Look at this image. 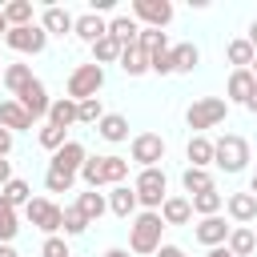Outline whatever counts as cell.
Wrapping results in <instances>:
<instances>
[{
	"instance_id": "obj_1",
	"label": "cell",
	"mask_w": 257,
	"mask_h": 257,
	"mask_svg": "<svg viewBox=\"0 0 257 257\" xmlns=\"http://www.w3.org/2000/svg\"><path fill=\"white\" fill-rule=\"evenodd\" d=\"M161 229H165V221H161V213H137L133 217V225H128V249L133 253H157L161 249Z\"/></svg>"
},
{
	"instance_id": "obj_2",
	"label": "cell",
	"mask_w": 257,
	"mask_h": 257,
	"mask_svg": "<svg viewBox=\"0 0 257 257\" xmlns=\"http://www.w3.org/2000/svg\"><path fill=\"white\" fill-rule=\"evenodd\" d=\"M245 161H249V145H245V137L225 133L221 141H213V165H217V169H225V173H241Z\"/></svg>"
},
{
	"instance_id": "obj_3",
	"label": "cell",
	"mask_w": 257,
	"mask_h": 257,
	"mask_svg": "<svg viewBox=\"0 0 257 257\" xmlns=\"http://www.w3.org/2000/svg\"><path fill=\"white\" fill-rule=\"evenodd\" d=\"M104 88V68L100 64H76L72 76H68V100H92L96 92Z\"/></svg>"
},
{
	"instance_id": "obj_4",
	"label": "cell",
	"mask_w": 257,
	"mask_h": 257,
	"mask_svg": "<svg viewBox=\"0 0 257 257\" xmlns=\"http://www.w3.org/2000/svg\"><path fill=\"white\" fill-rule=\"evenodd\" d=\"M137 201L149 209V213H161V205H165V197H169V181H165V173L161 169H141V177H137Z\"/></svg>"
},
{
	"instance_id": "obj_5",
	"label": "cell",
	"mask_w": 257,
	"mask_h": 257,
	"mask_svg": "<svg viewBox=\"0 0 257 257\" xmlns=\"http://www.w3.org/2000/svg\"><path fill=\"white\" fill-rule=\"evenodd\" d=\"M225 112H229V100H221V96H201V100H193L189 104V112H185V120H189V128H217L221 120H225Z\"/></svg>"
},
{
	"instance_id": "obj_6",
	"label": "cell",
	"mask_w": 257,
	"mask_h": 257,
	"mask_svg": "<svg viewBox=\"0 0 257 257\" xmlns=\"http://www.w3.org/2000/svg\"><path fill=\"white\" fill-rule=\"evenodd\" d=\"M24 217H28L40 233H48V237H56V233L64 229V209L52 205V201H44V197H32V201L24 205Z\"/></svg>"
},
{
	"instance_id": "obj_7",
	"label": "cell",
	"mask_w": 257,
	"mask_h": 257,
	"mask_svg": "<svg viewBox=\"0 0 257 257\" xmlns=\"http://www.w3.org/2000/svg\"><path fill=\"white\" fill-rule=\"evenodd\" d=\"M4 44L12 48V52H44V44H48V32L40 28V24H24V28H8V36H4Z\"/></svg>"
},
{
	"instance_id": "obj_8",
	"label": "cell",
	"mask_w": 257,
	"mask_h": 257,
	"mask_svg": "<svg viewBox=\"0 0 257 257\" xmlns=\"http://www.w3.org/2000/svg\"><path fill=\"white\" fill-rule=\"evenodd\" d=\"M133 161L141 169H157V161H165V137H157V133L133 137Z\"/></svg>"
},
{
	"instance_id": "obj_9",
	"label": "cell",
	"mask_w": 257,
	"mask_h": 257,
	"mask_svg": "<svg viewBox=\"0 0 257 257\" xmlns=\"http://www.w3.org/2000/svg\"><path fill=\"white\" fill-rule=\"evenodd\" d=\"M133 20H145L149 28H165L173 20V4L169 0H133Z\"/></svg>"
},
{
	"instance_id": "obj_10",
	"label": "cell",
	"mask_w": 257,
	"mask_h": 257,
	"mask_svg": "<svg viewBox=\"0 0 257 257\" xmlns=\"http://www.w3.org/2000/svg\"><path fill=\"white\" fill-rule=\"evenodd\" d=\"M20 104H24V112L32 116V120H40V116H48V108H52V100H48V88L40 84V80H32L20 96H16Z\"/></svg>"
},
{
	"instance_id": "obj_11",
	"label": "cell",
	"mask_w": 257,
	"mask_h": 257,
	"mask_svg": "<svg viewBox=\"0 0 257 257\" xmlns=\"http://www.w3.org/2000/svg\"><path fill=\"white\" fill-rule=\"evenodd\" d=\"M84 161H88L84 145H80V141H68L60 153H52V165H48V169H60V173H72V177H76V173L84 169Z\"/></svg>"
},
{
	"instance_id": "obj_12",
	"label": "cell",
	"mask_w": 257,
	"mask_h": 257,
	"mask_svg": "<svg viewBox=\"0 0 257 257\" xmlns=\"http://www.w3.org/2000/svg\"><path fill=\"white\" fill-rule=\"evenodd\" d=\"M229 233H233V225H225V217H201V225H197V241L209 245V249L225 245Z\"/></svg>"
},
{
	"instance_id": "obj_13",
	"label": "cell",
	"mask_w": 257,
	"mask_h": 257,
	"mask_svg": "<svg viewBox=\"0 0 257 257\" xmlns=\"http://www.w3.org/2000/svg\"><path fill=\"white\" fill-rule=\"evenodd\" d=\"M0 128H8V133H24V128H32V116L24 112V104H20L16 96L0 100Z\"/></svg>"
},
{
	"instance_id": "obj_14",
	"label": "cell",
	"mask_w": 257,
	"mask_h": 257,
	"mask_svg": "<svg viewBox=\"0 0 257 257\" xmlns=\"http://www.w3.org/2000/svg\"><path fill=\"white\" fill-rule=\"evenodd\" d=\"M40 28H44L48 36H64V32H72V28H76V16H72L68 8H60V4H52V8H44Z\"/></svg>"
},
{
	"instance_id": "obj_15",
	"label": "cell",
	"mask_w": 257,
	"mask_h": 257,
	"mask_svg": "<svg viewBox=\"0 0 257 257\" xmlns=\"http://www.w3.org/2000/svg\"><path fill=\"white\" fill-rule=\"evenodd\" d=\"M253 88H257V76L249 72V68H233V76H229V100L233 104H245L249 96H253Z\"/></svg>"
},
{
	"instance_id": "obj_16",
	"label": "cell",
	"mask_w": 257,
	"mask_h": 257,
	"mask_svg": "<svg viewBox=\"0 0 257 257\" xmlns=\"http://www.w3.org/2000/svg\"><path fill=\"white\" fill-rule=\"evenodd\" d=\"M225 209H229V217H233L237 225L257 221V197H253V193H233V197L225 201Z\"/></svg>"
},
{
	"instance_id": "obj_17",
	"label": "cell",
	"mask_w": 257,
	"mask_h": 257,
	"mask_svg": "<svg viewBox=\"0 0 257 257\" xmlns=\"http://www.w3.org/2000/svg\"><path fill=\"white\" fill-rule=\"evenodd\" d=\"M161 221H165V225H189V221H193V201H189V197H165Z\"/></svg>"
},
{
	"instance_id": "obj_18",
	"label": "cell",
	"mask_w": 257,
	"mask_h": 257,
	"mask_svg": "<svg viewBox=\"0 0 257 257\" xmlns=\"http://www.w3.org/2000/svg\"><path fill=\"white\" fill-rule=\"evenodd\" d=\"M84 44H96V40H104L108 36V24L96 16V12H84V16H76V28H72Z\"/></svg>"
},
{
	"instance_id": "obj_19",
	"label": "cell",
	"mask_w": 257,
	"mask_h": 257,
	"mask_svg": "<svg viewBox=\"0 0 257 257\" xmlns=\"http://www.w3.org/2000/svg\"><path fill=\"white\" fill-rule=\"evenodd\" d=\"M137 205H141V201H137V189H128V185H116V189L108 193V209H112L116 217H124V221L137 217Z\"/></svg>"
},
{
	"instance_id": "obj_20",
	"label": "cell",
	"mask_w": 257,
	"mask_h": 257,
	"mask_svg": "<svg viewBox=\"0 0 257 257\" xmlns=\"http://www.w3.org/2000/svg\"><path fill=\"white\" fill-rule=\"evenodd\" d=\"M116 64L124 68V76H145V72H149V52H145L141 44H128Z\"/></svg>"
},
{
	"instance_id": "obj_21",
	"label": "cell",
	"mask_w": 257,
	"mask_h": 257,
	"mask_svg": "<svg viewBox=\"0 0 257 257\" xmlns=\"http://www.w3.org/2000/svg\"><path fill=\"white\" fill-rule=\"evenodd\" d=\"M225 249H229L233 257H249V253L257 249V233H253L249 225H237V229L229 233V241H225Z\"/></svg>"
},
{
	"instance_id": "obj_22",
	"label": "cell",
	"mask_w": 257,
	"mask_h": 257,
	"mask_svg": "<svg viewBox=\"0 0 257 257\" xmlns=\"http://www.w3.org/2000/svg\"><path fill=\"white\" fill-rule=\"evenodd\" d=\"M96 133H100L104 141H112V145H120V141H128V120H124L120 112H104V120L96 124Z\"/></svg>"
},
{
	"instance_id": "obj_23",
	"label": "cell",
	"mask_w": 257,
	"mask_h": 257,
	"mask_svg": "<svg viewBox=\"0 0 257 257\" xmlns=\"http://www.w3.org/2000/svg\"><path fill=\"white\" fill-rule=\"evenodd\" d=\"M76 209H80V213L88 217V225H92V221H100V217H104L108 197H104V193H96V189H88V193H80V197H76Z\"/></svg>"
},
{
	"instance_id": "obj_24",
	"label": "cell",
	"mask_w": 257,
	"mask_h": 257,
	"mask_svg": "<svg viewBox=\"0 0 257 257\" xmlns=\"http://www.w3.org/2000/svg\"><path fill=\"white\" fill-rule=\"evenodd\" d=\"M108 36H116V40L128 48V44L141 40V24H137L133 16H116V20H108Z\"/></svg>"
},
{
	"instance_id": "obj_25",
	"label": "cell",
	"mask_w": 257,
	"mask_h": 257,
	"mask_svg": "<svg viewBox=\"0 0 257 257\" xmlns=\"http://www.w3.org/2000/svg\"><path fill=\"white\" fill-rule=\"evenodd\" d=\"M185 157L193 161V169H205V165H213V141H209V137H189V145H185Z\"/></svg>"
},
{
	"instance_id": "obj_26",
	"label": "cell",
	"mask_w": 257,
	"mask_h": 257,
	"mask_svg": "<svg viewBox=\"0 0 257 257\" xmlns=\"http://www.w3.org/2000/svg\"><path fill=\"white\" fill-rule=\"evenodd\" d=\"M32 80H36V76H32V64H8V68H4V84H8V92H16V96H20Z\"/></svg>"
},
{
	"instance_id": "obj_27",
	"label": "cell",
	"mask_w": 257,
	"mask_h": 257,
	"mask_svg": "<svg viewBox=\"0 0 257 257\" xmlns=\"http://www.w3.org/2000/svg\"><path fill=\"white\" fill-rule=\"evenodd\" d=\"M120 52H124V44L116 36H104L92 44V64H112V60H120Z\"/></svg>"
},
{
	"instance_id": "obj_28",
	"label": "cell",
	"mask_w": 257,
	"mask_h": 257,
	"mask_svg": "<svg viewBox=\"0 0 257 257\" xmlns=\"http://www.w3.org/2000/svg\"><path fill=\"white\" fill-rule=\"evenodd\" d=\"M48 124H60V128L76 124V100H68V96L52 100V108H48Z\"/></svg>"
},
{
	"instance_id": "obj_29",
	"label": "cell",
	"mask_w": 257,
	"mask_h": 257,
	"mask_svg": "<svg viewBox=\"0 0 257 257\" xmlns=\"http://www.w3.org/2000/svg\"><path fill=\"white\" fill-rule=\"evenodd\" d=\"M189 201H193V213H201V217H217V209L225 205V197H221L217 189H205V193H193Z\"/></svg>"
},
{
	"instance_id": "obj_30",
	"label": "cell",
	"mask_w": 257,
	"mask_h": 257,
	"mask_svg": "<svg viewBox=\"0 0 257 257\" xmlns=\"http://www.w3.org/2000/svg\"><path fill=\"white\" fill-rule=\"evenodd\" d=\"M225 52H229V64H237V68H253L257 48H253L245 36H241V40H229V48H225Z\"/></svg>"
},
{
	"instance_id": "obj_31",
	"label": "cell",
	"mask_w": 257,
	"mask_h": 257,
	"mask_svg": "<svg viewBox=\"0 0 257 257\" xmlns=\"http://www.w3.org/2000/svg\"><path fill=\"white\" fill-rule=\"evenodd\" d=\"M197 64H201L197 44H177V48H173V72H193Z\"/></svg>"
},
{
	"instance_id": "obj_32",
	"label": "cell",
	"mask_w": 257,
	"mask_h": 257,
	"mask_svg": "<svg viewBox=\"0 0 257 257\" xmlns=\"http://www.w3.org/2000/svg\"><path fill=\"white\" fill-rule=\"evenodd\" d=\"M181 185H185V193L193 197V193H205V189H213V177H209V169H185L181 173Z\"/></svg>"
},
{
	"instance_id": "obj_33",
	"label": "cell",
	"mask_w": 257,
	"mask_h": 257,
	"mask_svg": "<svg viewBox=\"0 0 257 257\" xmlns=\"http://www.w3.org/2000/svg\"><path fill=\"white\" fill-rule=\"evenodd\" d=\"M20 233V221H16V209L0 197V245H12V237Z\"/></svg>"
},
{
	"instance_id": "obj_34",
	"label": "cell",
	"mask_w": 257,
	"mask_h": 257,
	"mask_svg": "<svg viewBox=\"0 0 257 257\" xmlns=\"http://www.w3.org/2000/svg\"><path fill=\"white\" fill-rule=\"evenodd\" d=\"M4 20H8V28H24V24H32V4H28V0H12V4H4Z\"/></svg>"
},
{
	"instance_id": "obj_35",
	"label": "cell",
	"mask_w": 257,
	"mask_h": 257,
	"mask_svg": "<svg viewBox=\"0 0 257 257\" xmlns=\"http://www.w3.org/2000/svg\"><path fill=\"white\" fill-rule=\"evenodd\" d=\"M0 197H4V201H8L12 209H16V205H28V201H32V189H28V181L12 177V181H8L4 189H0Z\"/></svg>"
},
{
	"instance_id": "obj_36",
	"label": "cell",
	"mask_w": 257,
	"mask_h": 257,
	"mask_svg": "<svg viewBox=\"0 0 257 257\" xmlns=\"http://www.w3.org/2000/svg\"><path fill=\"white\" fill-rule=\"evenodd\" d=\"M100 120H104L100 96H92V100H80V104H76V124H100Z\"/></svg>"
},
{
	"instance_id": "obj_37",
	"label": "cell",
	"mask_w": 257,
	"mask_h": 257,
	"mask_svg": "<svg viewBox=\"0 0 257 257\" xmlns=\"http://www.w3.org/2000/svg\"><path fill=\"white\" fill-rule=\"evenodd\" d=\"M40 145H44L48 153H60V149L68 145V128H60V124H44V128H40Z\"/></svg>"
},
{
	"instance_id": "obj_38",
	"label": "cell",
	"mask_w": 257,
	"mask_h": 257,
	"mask_svg": "<svg viewBox=\"0 0 257 257\" xmlns=\"http://www.w3.org/2000/svg\"><path fill=\"white\" fill-rule=\"evenodd\" d=\"M80 181H84L88 189H100V185H104V157H88L84 169H80Z\"/></svg>"
},
{
	"instance_id": "obj_39",
	"label": "cell",
	"mask_w": 257,
	"mask_h": 257,
	"mask_svg": "<svg viewBox=\"0 0 257 257\" xmlns=\"http://www.w3.org/2000/svg\"><path fill=\"white\" fill-rule=\"evenodd\" d=\"M124 177H128V161L124 157H104V185H124Z\"/></svg>"
},
{
	"instance_id": "obj_40",
	"label": "cell",
	"mask_w": 257,
	"mask_h": 257,
	"mask_svg": "<svg viewBox=\"0 0 257 257\" xmlns=\"http://www.w3.org/2000/svg\"><path fill=\"white\" fill-rule=\"evenodd\" d=\"M137 44H141L149 56H153V52H161V48H169V40H165V32H161V28H141V40H137Z\"/></svg>"
},
{
	"instance_id": "obj_41",
	"label": "cell",
	"mask_w": 257,
	"mask_h": 257,
	"mask_svg": "<svg viewBox=\"0 0 257 257\" xmlns=\"http://www.w3.org/2000/svg\"><path fill=\"white\" fill-rule=\"evenodd\" d=\"M72 181H76V177H72V173H60V169H48V173H44V189H48V193H68Z\"/></svg>"
},
{
	"instance_id": "obj_42",
	"label": "cell",
	"mask_w": 257,
	"mask_h": 257,
	"mask_svg": "<svg viewBox=\"0 0 257 257\" xmlns=\"http://www.w3.org/2000/svg\"><path fill=\"white\" fill-rule=\"evenodd\" d=\"M84 229H88V217H84L76 205H68V209H64V233H68V237H80Z\"/></svg>"
},
{
	"instance_id": "obj_43",
	"label": "cell",
	"mask_w": 257,
	"mask_h": 257,
	"mask_svg": "<svg viewBox=\"0 0 257 257\" xmlns=\"http://www.w3.org/2000/svg\"><path fill=\"white\" fill-rule=\"evenodd\" d=\"M149 72H157V76H169V72H173V48H161V52H153V56H149Z\"/></svg>"
},
{
	"instance_id": "obj_44",
	"label": "cell",
	"mask_w": 257,
	"mask_h": 257,
	"mask_svg": "<svg viewBox=\"0 0 257 257\" xmlns=\"http://www.w3.org/2000/svg\"><path fill=\"white\" fill-rule=\"evenodd\" d=\"M40 257H72V253H68V241H64V237H44Z\"/></svg>"
},
{
	"instance_id": "obj_45",
	"label": "cell",
	"mask_w": 257,
	"mask_h": 257,
	"mask_svg": "<svg viewBox=\"0 0 257 257\" xmlns=\"http://www.w3.org/2000/svg\"><path fill=\"white\" fill-rule=\"evenodd\" d=\"M8 153H12V133L0 128V157H8Z\"/></svg>"
},
{
	"instance_id": "obj_46",
	"label": "cell",
	"mask_w": 257,
	"mask_h": 257,
	"mask_svg": "<svg viewBox=\"0 0 257 257\" xmlns=\"http://www.w3.org/2000/svg\"><path fill=\"white\" fill-rule=\"evenodd\" d=\"M157 257H185V249H181V245H161Z\"/></svg>"
},
{
	"instance_id": "obj_47",
	"label": "cell",
	"mask_w": 257,
	"mask_h": 257,
	"mask_svg": "<svg viewBox=\"0 0 257 257\" xmlns=\"http://www.w3.org/2000/svg\"><path fill=\"white\" fill-rule=\"evenodd\" d=\"M8 181H12V165H8V161H4V157H0V189H4V185H8Z\"/></svg>"
},
{
	"instance_id": "obj_48",
	"label": "cell",
	"mask_w": 257,
	"mask_h": 257,
	"mask_svg": "<svg viewBox=\"0 0 257 257\" xmlns=\"http://www.w3.org/2000/svg\"><path fill=\"white\" fill-rule=\"evenodd\" d=\"M245 108H249V112H253V116H257V88H253V96H249V100H245Z\"/></svg>"
},
{
	"instance_id": "obj_49",
	"label": "cell",
	"mask_w": 257,
	"mask_h": 257,
	"mask_svg": "<svg viewBox=\"0 0 257 257\" xmlns=\"http://www.w3.org/2000/svg\"><path fill=\"white\" fill-rule=\"evenodd\" d=\"M245 40H249V44H253V48H257V20H253V24H249V36H245Z\"/></svg>"
},
{
	"instance_id": "obj_50",
	"label": "cell",
	"mask_w": 257,
	"mask_h": 257,
	"mask_svg": "<svg viewBox=\"0 0 257 257\" xmlns=\"http://www.w3.org/2000/svg\"><path fill=\"white\" fill-rule=\"evenodd\" d=\"M209 257H233V253H229L225 245H217V249H209Z\"/></svg>"
},
{
	"instance_id": "obj_51",
	"label": "cell",
	"mask_w": 257,
	"mask_h": 257,
	"mask_svg": "<svg viewBox=\"0 0 257 257\" xmlns=\"http://www.w3.org/2000/svg\"><path fill=\"white\" fill-rule=\"evenodd\" d=\"M0 257H20V253H16L12 245H0Z\"/></svg>"
},
{
	"instance_id": "obj_52",
	"label": "cell",
	"mask_w": 257,
	"mask_h": 257,
	"mask_svg": "<svg viewBox=\"0 0 257 257\" xmlns=\"http://www.w3.org/2000/svg\"><path fill=\"white\" fill-rule=\"evenodd\" d=\"M0 36H8V20H4V8H0Z\"/></svg>"
},
{
	"instance_id": "obj_53",
	"label": "cell",
	"mask_w": 257,
	"mask_h": 257,
	"mask_svg": "<svg viewBox=\"0 0 257 257\" xmlns=\"http://www.w3.org/2000/svg\"><path fill=\"white\" fill-rule=\"evenodd\" d=\"M104 257H128V249H108Z\"/></svg>"
},
{
	"instance_id": "obj_54",
	"label": "cell",
	"mask_w": 257,
	"mask_h": 257,
	"mask_svg": "<svg viewBox=\"0 0 257 257\" xmlns=\"http://www.w3.org/2000/svg\"><path fill=\"white\" fill-rule=\"evenodd\" d=\"M249 193H253V197H257V173H253V181H249Z\"/></svg>"
},
{
	"instance_id": "obj_55",
	"label": "cell",
	"mask_w": 257,
	"mask_h": 257,
	"mask_svg": "<svg viewBox=\"0 0 257 257\" xmlns=\"http://www.w3.org/2000/svg\"><path fill=\"white\" fill-rule=\"evenodd\" d=\"M249 72H253V76H257V56H253V68H249Z\"/></svg>"
}]
</instances>
